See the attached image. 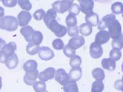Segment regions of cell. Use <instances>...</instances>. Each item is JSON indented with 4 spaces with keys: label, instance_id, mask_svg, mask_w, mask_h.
<instances>
[{
    "label": "cell",
    "instance_id": "6da1fadb",
    "mask_svg": "<svg viewBox=\"0 0 123 92\" xmlns=\"http://www.w3.org/2000/svg\"><path fill=\"white\" fill-rule=\"evenodd\" d=\"M18 25V19L15 17L6 15L0 17V28L1 29L13 31L17 29Z\"/></svg>",
    "mask_w": 123,
    "mask_h": 92
},
{
    "label": "cell",
    "instance_id": "7a4b0ae2",
    "mask_svg": "<svg viewBox=\"0 0 123 92\" xmlns=\"http://www.w3.org/2000/svg\"><path fill=\"white\" fill-rule=\"evenodd\" d=\"M17 49V46L14 42H11L5 44L0 50V60L2 63H5L6 59L14 54Z\"/></svg>",
    "mask_w": 123,
    "mask_h": 92
},
{
    "label": "cell",
    "instance_id": "3957f363",
    "mask_svg": "<svg viewBox=\"0 0 123 92\" xmlns=\"http://www.w3.org/2000/svg\"><path fill=\"white\" fill-rule=\"evenodd\" d=\"M46 26L58 37H64L68 32L66 27L59 24L55 19L51 21Z\"/></svg>",
    "mask_w": 123,
    "mask_h": 92
},
{
    "label": "cell",
    "instance_id": "277c9868",
    "mask_svg": "<svg viewBox=\"0 0 123 92\" xmlns=\"http://www.w3.org/2000/svg\"><path fill=\"white\" fill-rule=\"evenodd\" d=\"M74 0H62L55 1L52 5V8L57 12L64 14L69 10Z\"/></svg>",
    "mask_w": 123,
    "mask_h": 92
},
{
    "label": "cell",
    "instance_id": "5b68a950",
    "mask_svg": "<svg viewBox=\"0 0 123 92\" xmlns=\"http://www.w3.org/2000/svg\"><path fill=\"white\" fill-rule=\"evenodd\" d=\"M111 38L113 39H118L122 34L121 26L117 20L108 28Z\"/></svg>",
    "mask_w": 123,
    "mask_h": 92
},
{
    "label": "cell",
    "instance_id": "8992f818",
    "mask_svg": "<svg viewBox=\"0 0 123 92\" xmlns=\"http://www.w3.org/2000/svg\"><path fill=\"white\" fill-rule=\"evenodd\" d=\"M116 20V16L114 14H107L100 20L98 26V29L99 30L105 29L114 23Z\"/></svg>",
    "mask_w": 123,
    "mask_h": 92
},
{
    "label": "cell",
    "instance_id": "52a82bcc",
    "mask_svg": "<svg viewBox=\"0 0 123 92\" xmlns=\"http://www.w3.org/2000/svg\"><path fill=\"white\" fill-rule=\"evenodd\" d=\"M89 53L92 58H98L103 54V49L101 45L95 41L91 43L90 46Z\"/></svg>",
    "mask_w": 123,
    "mask_h": 92
},
{
    "label": "cell",
    "instance_id": "ba28073f",
    "mask_svg": "<svg viewBox=\"0 0 123 92\" xmlns=\"http://www.w3.org/2000/svg\"><path fill=\"white\" fill-rule=\"evenodd\" d=\"M38 55L41 59L45 61L50 60L55 56V54L53 51L47 46L40 47Z\"/></svg>",
    "mask_w": 123,
    "mask_h": 92
},
{
    "label": "cell",
    "instance_id": "9c48e42d",
    "mask_svg": "<svg viewBox=\"0 0 123 92\" xmlns=\"http://www.w3.org/2000/svg\"><path fill=\"white\" fill-rule=\"evenodd\" d=\"M82 12L86 14L93 11L94 2L93 0H78Z\"/></svg>",
    "mask_w": 123,
    "mask_h": 92
},
{
    "label": "cell",
    "instance_id": "30bf717a",
    "mask_svg": "<svg viewBox=\"0 0 123 92\" xmlns=\"http://www.w3.org/2000/svg\"><path fill=\"white\" fill-rule=\"evenodd\" d=\"M32 18V16L30 12L22 11L20 12L17 16L18 25L21 27L26 26L29 24Z\"/></svg>",
    "mask_w": 123,
    "mask_h": 92
},
{
    "label": "cell",
    "instance_id": "8fae6325",
    "mask_svg": "<svg viewBox=\"0 0 123 92\" xmlns=\"http://www.w3.org/2000/svg\"><path fill=\"white\" fill-rule=\"evenodd\" d=\"M56 70L52 67H49L46 69L44 71L40 73L38 78L40 81H47L54 78Z\"/></svg>",
    "mask_w": 123,
    "mask_h": 92
},
{
    "label": "cell",
    "instance_id": "7c38bea8",
    "mask_svg": "<svg viewBox=\"0 0 123 92\" xmlns=\"http://www.w3.org/2000/svg\"><path fill=\"white\" fill-rule=\"evenodd\" d=\"M69 75L63 69H57L56 73L55 80L61 85H63L70 80Z\"/></svg>",
    "mask_w": 123,
    "mask_h": 92
},
{
    "label": "cell",
    "instance_id": "4fadbf2b",
    "mask_svg": "<svg viewBox=\"0 0 123 92\" xmlns=\"http://www.w3.org/2000/svg\"><path fill=\"white\" fill-rule=\"evenodd\" d=\"M85 42L83 36L79 35L72 38L69 40L68 45L71 48L76 50L82 46Z\"/></svg>",
    "mask_w": 123,
    "mask_h": 92
},
{
    "label": "cell",
    "instance_id": "5bb4252c",
    "mask_svg": "<svg viewBox=\"0 0 123 92\" xmlns=\"http://www.w3.org/2000/svg\"><path fill=\"white\" fill-rule=\"evenodd\" d=\"M39 72L38 70L35 71L26 72L23 80L24 83L28 85H34L37 81V79L38 77Z\"/></svg>",
    "mask_w": 123,
    "mask_h": 92
},
{
    "label": "cell",
    "instance_id": "9a60e30c",
    "mask_svg": "<svg viewBox=\"0 0 123 92\" xmlns=\"http://www.w3.org/2000/svg\"><path fill=\"white\" fill-rule=\"evenodd\" d=\"M110 38L108 31L102 30L99 31L95 35V41L100 45H103L107 43Z\"/></svg>",
    "mask_w": 123,
    "mask_h": 92
},
{
    "label": "cell",
    "instance_id": "2e32d148",
    "mask_svg": "<svg viewBox=\"0 0 123 92\" xmlns=\"http://www.w3.org/2000/svg\"><path fill=\"white\" fill-rule=\"evenodd\" d=\"M86 22L92 27L97 26L99 23V16L93 11L86 14Z\"/></svg>",
    "mask_w": 123,
    "mask_h": 92
},
{
    "label": "cell",
    "instance_id": "e0dca14e",
    "mask_svg": "<svg viewBox=\"0 0 123 92\" xmlns=\"http://www.w3.org/2000/svg\"><path fill=\"white\" fill-rule=\"evenodd\" d=\"M34 31L32 27L30 26H26L23 27L20 29V32L26 41L29 43H31L32 42L31 38Z\"/></svg>",
    "mask_w": 123,
    "mask_h": 92
},
{
    "label": "cell",
    "instance_id": "ac0fdd59",
    "mask_svg": "<svg viewBox=\"0 0 123 92\" xmlns=\"http://www.w3.org/2000/svg\"><path fill=\"white\" fill-rule=\"evenodd\" d=\"M5 63L9 69H14L17 67L18 63V59L15 53L7 58L5 61Z\"/></svg>",
    "mask_w": 123,
    "mask_h": 92
},
{
    "label": "cell",
    "instance_id": "d6986e66",
    "mask_svg": "<svg viewBox=\"0 0 123 92\" xmlns=\"http://www.w3.org/2000/svg\"><path fill=\"white\" fill-rule=\"evenodd\" d=\"M70 80L78 81L81 78L82 70L81 68L79 67L72 68L70 69L69 73Z\"/></svg>",
    "mask_w": 123,
    "mask_h": 92
},
{
    "label": "cell",
    "instance_id": "ffe728a7",
    "mask_svg": "<svg viewBox=\"0 0 123 92\" xmlns=\"http://www.w3.org/2000/svg\"><path fill=\"white\" fill-rule=\"evenodd\" d=\"M116 61L111 58L102 60V66L104 69L109 71H114L116 68Z\"/></svg>",
    "mask_w": 123,
    "mask_h": 92
},
{
    "label": "cell",
    "instance_id": "44dd1931",
    "mask_svg": "<svg viewBox=\"0 0 123 92\" xmlns=\"http://www.w3.org/2000/svg\"><path fill=\"white\" fill-rule=\"evenodd\" d=\"M23 68L26 72L35 71L37 70V63L35 60H29L24 64Z\"/></svg>",
    "mask_w": 123,
    "mask_h": 92
},
{
    "label": "cell",
    "instance_id": "7402d4cb",
    "mask_svg": "<svg viewBox=\"0 0 123 92\" xmlns=\"http://www.w3.org/2000/svg\"><path fill=\"white\" fill-rule=\"evenodd\" d=\"M63 89L66 92H79L78 88L76 81L69 80L63 86Z\"/></svg>",
    "mask_w": 123,
    "mask_h": 92
},
{
    "label": "cell",
    "instance_id": "603a6c76",
    "mask_svg": "<svg viewBox=\"0 0 123 92\" xmlns=\"http://www.w3.org/2000/svg\"><path fill=\"white\" fill-rule=\"evenodd\" d=\"M57 11L54 9H49L43 18V21L45 25H47L52 20H55L57 17Z\"/></svg>",
    "mask_w": 123,
    "mask_h": 92
},
{
    "label": "cell",
    "instance_id": "cb8c5ba5",
    "mask_svg": "<svg viewBox=\"0 0 123 92\" xmlns=\"http://www.w3.org/2000/svg\"><path fill=\"white\" fill-rule=\"evenodd\" d=\"M79 29L80 34L82 35L89 36L92 33V26L86 23L80 25L79 27Z\"/></svg>",
    "mask_w": 123,
    "mask_h": 92
},
{
    "label": "cell",
    "instance_id": "d4e9b609",
    "mask_svg": "<svg viewBox=\"0 0 123 92\" xmlns=\"http://www.w3.org/2000/svg\"><path fill=\"white\" fill-rule=\"evenodd\" d=\"M40 47L39 45L34 44L33 43H29L27 45V53L31 55H34L38 53Z\"/></svg>",
    "mask_w": 123,
    "mask_h": 92
},
{
    "label": "cell",
    "instance_id": "484cf974",
    "mask_svg": "<svg viewBox=\"0 0 123 92\" xmlns=\"http://www.w3.org/2000/svg\"><path fill=\"white\" fill-rule=\"evenodd\" d=\"M92 76L96 80L103 81L105 78V72L103 69L100 68L94 69L92 72Z\"/></svg>",
    "mask_w": 123,
    "mask_h": 92
},
{
    "label": "cell",
    "instance_id": "4316f807",
    "mask_svg": "<svg viewBox=\"0 0 123 92\" xmlns=\"http://www.w3.org/2000/svg\"><path fill=\"white\" fill-rule=\"evenodd\" d=\"M43 40V35L42 33L39 31L35 30L32 35L31 40L34 44L40 45Z\"/></svg>",
    "mask_w": 123,
    "mask_h": 92
},
{
    "label": "cell",
    "instance_id": "83f0119b",
    "mask_svg": "<svg viewBox=\"0 0 123 92\" xmlns=\"http://www.w3.org/2000/svg\"><path fill=\"white\" fill-rule=\"evenodd\" d=\"M111 10L115 14H121L123 12V4L121 2H115L111 5Z\"/></svg>",
    "mask_w": 123,
    "mask_h": 92
},
{
    "label": "cell",
    "instance_id": "f1b7e54d",
    "mask_svg": "<svg viewBox=\"0 0 123 92\" xmlns=\"http://www.w3.org/2000/svg\"><path fill=\"white\" fill-rule=\"evenodd\" d=\"M104 88V85L103 81L96 80L92 84L91 92H102Z\"/></svg>",
    "mask_w": 123,
    "mask_h": 92
},
{
    "label": "cell",
    "instance_id": "f546056e",
    "mask_svg": "<svg viewBox=\"0 0 123 92\" xmlns=\"http://www.w3.org/2000/svg\"><path fill=\"white\" fill-rule=\"evenodd\" d=\"M66 23L67 27H72L76 26L77 21L76 16L69 14L66 17Z\"/></svg>",
    "mask_w": 123,
    "mask_h": 92
},
{
    "label": "cell",
    "instance_id": "4dcf8cb0",
    "mask_svg": "<svg viewBox=\"0 0 123 92\" xmlns=\"http://www.w3.org/2000/svg\"><path fill=\"white\" fill-rule=\"evenodd\" d=\"M33 87L36 92H46V85L44 81H37L34 85Z\"/></svg>",
    "mask_w": 123,
    "mask_h": 92
},
{
    "label": "cell",
    "instance_id": "1f68e13d",
    "mask_svg": "<svg viewBox=\"0 0 123 92\" xmlns=\"http://www.w3.org/2000/svg\"><path fill=\"white\" fill-rule=\"evenodd\" d=\"M30 0H18V3L23 10L29 11L32 8V6Z\"/></svg>",
    "mask_w": 123,
    "mask_h": 92
},
{
    "label": "cell",
    "instance_id": "d6a6232c",
    "mask_svg": "<svg viewBox=\"0 0 123 92\" xmlns=\"http://www.w3.org/2000/svg\"><path fill=\"white\" fill-rule=\"evenodd\" d=\"M82 63L81 57L78 55H75L74 57L70 58L69 64L72 68L79 67Z\"/></svg>",
    "mask_w": 123,
    "mask_h": 92
},
{
    "label": "cell",
    "instance_id": "836d02e7",
    "mask_svg": "<svg viewBox=\"0 0 123 92\" xmlns=\"http://www.w3.org/2000/svg\"><path fill=\"white\" fill-rule=\"evenodd\" d=\"M110 58L114 59L116 61H118L122 57V53L120 50L113 49L110 51Z\"/></svg>",
    "mask_w": 123,
    "mask_h": 92
},
{
    "label": "cell",
    "instance_id": "e575fe53",
    "mask_svg": "<svg viewBox=\"0 0 123 92\" xmlns=\"http://www.w3.org/2000/svg\"><path fill=\"white\" fill-rule=\"evenodd\" d=\"M63 53L67 57L72 58L76 55V50L71 48L67 44L64 48Z\"/></svg>",
    "mask_w": 123,
    "mask_h": 92
},
{
    "label": "cell",
    "instance_id": "d590c367",
    "mask_svg": "<svg viewBox=\"0 0 123 92\" xmlns=\"http://www.w3.org/2000/svg\"><path fill=\"white\" fill-rule=\"evenodd\" d=\"M52 44L53 48L56 50H61L64 48V43L61 39L54 40L52 42Z\"/></svg>",
    "mask_w": 123,
    "mask_h": 92
},
{
    "label": "cell",
    "instance_id": "8d00e7d4",
    "mask_svg": "<svg viewBox=\"0 0 123 92\" xmlns=\"http://www.w3.org/2000/svg\"><path fill=\"white\" fill-rule=\"evenodd\" d=\"M80 10L79 5L75 3H73L69 10V14L76 16L80 13Z\"/></svg>",
    "mask_w": 123,
    "mask_h": 92
},
{
    "label": "cell",
    "instance_id": "74e56055",
    "mask_svg": "<svg viewBox=\"0 0 123 92\" xmlns=\"http://www.w3.org/2000/svg\"><path fill=\"white\" fill-rule=\"evenodd\" d=\"M67 30L68 34L70 37H77L79 34V29L77 25L74 27H68Z\"/></svg>",
    "mask_w": 123,
    "mask_h": 92
},
{
    "label": "cell",
    "instance_id": "f35d334b",
    "mask_svg": "<svg viewBox=\"0 0 123 92\" xmlns=\"http://www.w3.org/2000/svg\"><path fill=\"white\" fill-rule=\"evenodd\" d=\"M45 13V11L43 9H40L35 11L33 14V17L35 20L40 21L42 20L44 17Z\"/></svg>",
    "mask_w": 123,
    "mask_h": 92
},
{
    "label": "cell",
    "instance_id": "ab89813d",
    "mask_svg": "<svg viewBox=\"0 0 123 92\" xmlns=\"http://www.w3.org/2000/svg\"><path fill=\"white\" fill-rule=\"evenodd\" d=\"M1 1L5 7L13 8L17 4L18 0H1Z\"/></svg>",
    "mask_w": 123,
    "mask_h": 92
},
{
    "label": "cell",
    "instance_id": "60d3db41",
    "mask_svg": "<svg viewBox=\"0 0 123 92\" xmlns=\"http://www.w3.org/2000/svg\"><path fill=\"white\" fill-rule=\"evenodd\" d=\"M111 46L113 49H117L119 50H121L123 48L120 44L118 39H113L111 42Z\"/></svg>",
    "mask_w": 123,
    "mask_h": 92
},
{
    "label": "cell",
    "instance_id": "b9f144b4",
    "mask_svg": "<svg viewBox=\"0 0 123 92\" xmlns=\"http://www.w3.org/2000/svg\"><path fill=\"white\" fill-rule=\"evenodd\" d=\"M115 88L117 90L122 91L123 88V81L122 80H118L115 82L114 84Z\"/></svg>",
    "mask_w": 123,
    "mask_h": 92
},
{
    "label": "cell",
    "instance_id": "7bdbcfd3",
    "mask_svg": "<svg viewBox=\"0 0 123 92\" xmlns=\"http://www.w3.org/2000/svg\"><path fill=\"white\" fill-rule=\"evenodd\" d=\"M118 40L120 44L123 47V34L118 39Z\"/></svg>",
    "mask_w": 123,
    "mask_h": 92
},
{
    "label": "cell",
    "instance_id": "ee69618b",
    "mask_svg": "<svg viewBox=\"0 0 123 92\" xmlns=\"http://www.w3.org/2000/svg\"><path fill=\"white\" fill-rule=\"evenodd\" d=\"M96 2H99V3H105L109 2L111 0H94Z\"/></svg>",
    "mask_w": 123,
    "mask_h": 92
},
{
    "label": "cell",
    "instance_id": "f6af8a7d",
    "mask_svg": "<svg viewBox=\"0 0 123 92\" xmlns=\"http://www.w3.org/2000/svg\"><path fill=\"white\" fill-rule=\"evenodd\" d=\"M0 17H4V9L1 7H0Z\"/></svg>",
    "mask_w": 123,
    "mask_h": 92
},
{
    "label": "cell",
    "instance_id": "bcb514c9",
    "mask_svg": "<svg viewBox=\"0 0 123 92\" xmlns=\"http://www.w3.org/2000/svg\"><path fill=\"white\" fill-rule=\"evenodd\" d=\"M121 70H122V71L123 72V61L122 65H121Z\"/></svg>",
    "mask_w": 123,
    "mask_h": 92
},
{
    "label": "cell",
    "instance_id": "7dc6e473",
    "mask_svg": "<svg viewBox=\"0 0 123 92\" xmlns=\"http://www.w3.org/2000/svg\"><path fill=\"white\" fill-rule=\"evenodd\" d=\"M122 80H123V76H122Z\"/></svg>",
    "mask_w": 123,
    "mask_h": 92
},
{
    "label": "cell",
    "instance_id": "c3c4849f",
    "mask_svg": "<svg viewBox=\"0 0 123 92\" xmlns=\"http://www.w3.org/2000/svg\"><path fill=\"white\" fill-rule=\"evenodd\" d=\"M122 17H123V13H122Z\"/></svg>",
    "mask_w": 123,
    "mask_h": 92
},
{
    "label": "cell",
    "instance_id": "681fc988",
    "mask_svg": "<svg viewBox=\"0 0 123 92\" xmlns=\"http://www.w3.org/2000/svg\"><path fill=\"white\" fill-rule=\"evenodd\" d=\"M122 91V92H123V89H122V91Z\"/></svg>",
    "mask_w": 123,
    "mask_h": 92
},
{
    "label": "cell",
    "instance_id": "f907efd6",
    "mask_svg": "<svg viewBox=\"0 0 123 92\" xmlns=\"http://www.w3.org/2000/svg\"><path fill=\"white\" fill-rule=\"evenodd\" d=\"M0 1H1V0H0Z\"/></svg>",
    "mask_w": 123,
    "mask_h": 92
}]
</instances>
